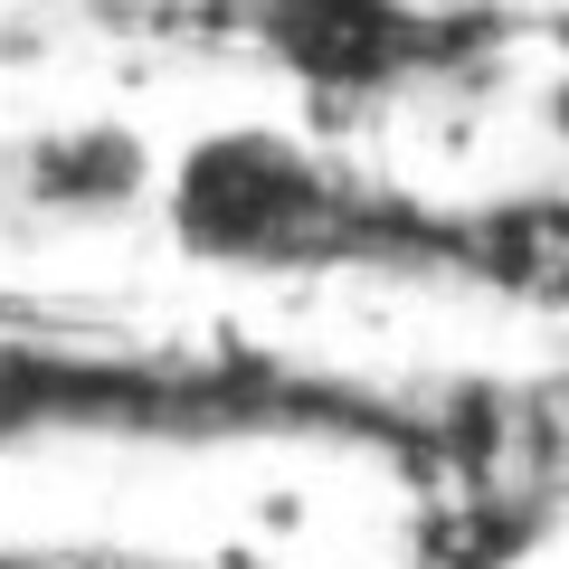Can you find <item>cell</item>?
<instances>
[{
    "instance_id": "6da1fadb",
    "label": "cell",
    "mask_w": 569,
    "mask_h": 569,
    "mask_svg": "<svg viewBox=\"0 0 569 569\" xmlns=\"http://www.w3.org/2000/svg\"><path fill=\"white\" fill-rule=\"evenodd\" d=\"M162 228L181 257L238 276H475L466 200H418L276 123H228L190 142L162 171Z\"/></svg>"
},
{
    "instance_id": "7a4b0ae2",
    "label": "cell",
    "mask_w": 569,
    "mask_h": 569,
    "mask_svg": "<svg viewBox=\"0 0 569 569\" xmlns=\"http://www.w3.org/2000/svg\"><path fill=\"white\" fill-rule=\"evenodd\" d=\"M550 0H209L200 48H247L295 77L332 123L399 96L493 86L531 39H560Z\"/></svg>"
},
{
    "instance_id": "3957f363",
    "label": "cell",
    "mask_w": 569,
    "mask_h": 569,
    "mask_svg": "<svg viewBox=\"0 0 569 569\" xmlns=\"http://www.w3.org/2000/svg\"><path fill=\"white\" fill-rule=\"evenodd\" d=\"M0 200L48 228H96L162 200V171L123 123H48V133H20L0 152Z\"/></svg>"
},
{
    "instance_id": "277c9868",
    "label": "cell",
    "mask_w": 569,
    "mask_h": 569,
    "mask_svg": "<svg viewBox=\"0 0 569 569\" xmlns=\"http://www.w3.org/2000/svg\"><path fill=\"white\" fill-rule=\"evenodd\" d=\"M475 228V295H503V305L560 313L569 323V190H493L466 200Z\"/></svg>"
},
{
    "instance_id": "5b68a950",
    "label": "cell",
    "mask_w": 569,
    "mask_h": 569,
    "mask_svg": "<svg viewBox=\"0 0 569 569\" xmlns=\"http://www.w3.org/2000/svg\"><path fill=\"white\" fill-rule=\"evenodd\" d=\"M560 531L550 503H522V493H427L418 522H408V569H512Z\"/></svg>"
},
{
    "instance_id": "8992f818",
    "label": "cell",
    "mask_w": 569,
    "mask_h": 569,
    "mask_svg": "<svg viewBox=\"0 0 569 569\" xmlns=\"http://www.w3.org/2000/svg\"><path fill=\"white\" fill-rule=\"evenodd\" d=\"M541 123H550V142H560V152H569V67H560V77H550V86H541Z\"/></svg>"
},
{
    "instance_id": "52a82bcc",
    "label": "cell",
    "mask_w": 569,
    "mask_h": 569,
    "mask_svg": "<svg viewBox=\"0 0 569 569\" xmlns=\"http://www.w3.org/2000/svg\"><path fill=\"white\" fill-rule=\"evenodd\" d=\"M133 569H266V560H133Z\"/></svg>"
}]
</instances>
